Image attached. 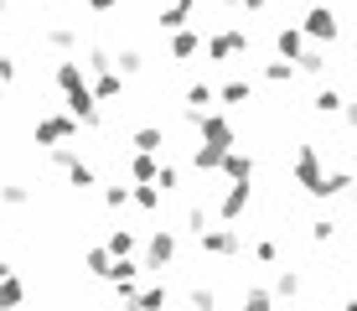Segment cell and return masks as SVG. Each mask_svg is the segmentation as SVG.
I'll list each match as a JSON object with an SVG mask.
<instances>
[{"label": "cell", "instance_id": "6da1fadb", "mask_svg": "<svg viewBox=\"0 0 357 311\" xmlns=\"http://www.w3.org/2000/svg\"><path fill=\"white\" fill-rule=\"evenodd\" d=\"M78 135V120L73 115H42L36 120V145H68Z\"/></svg>", "mask_w": 357, "mask_h": 311}, {"label": "cell", "instance_id": "7a4b0ae2", "mask_svg": "<svg viewBox=\"0 0 357 311\" xmlns=\"http://www.w3.org/2000/svg\"><path fill=\"white\" fill-rule=\"evenodd\" d=\"M295 182L305 187V192H321V182H326V171H321V156H316V145H301L295 151Z\"/></svg>", "mask_w": 357, "mask_h": 311}, {"label": "cell", "instance_id": "3957f363", "mask_svg": "<svg viewBox=\"0 0 357 311\" xmlns=\"http://www.w3.org/2000/svg\"><path fill=\"white\" fill-rule=\"evenodd\" d=\"M207 57H213V62H228L233 52H243V47H249V31H243V27H228V31H213V36H207Z\"/></svg>", "mask_w": 357, "mask_h": 311}, {"label": "cell", "instance_id": "277c9868", "mask_svg": "<svg viewBox=\"0 0 357 311\" xmlns=\"http://www.w3.org/2000/svg\"><path fill=\"white\" fill-rule=\"evenodd\" d=\"M305 36H311V42H337V10H331V6H316L311 10V16H305V27H301Z\"/></svg>", "mask_w": 357, "mask_h": 311}, {"label": "cell", "instance_id": "5b68a950", "mask_svg": "<svg viewBox=\"0 0 357 311\" xmlns=\"http://www.w3.org/2000/svg\"><path fill=\"white\" fill-rule=\"evenodd\" d=\"M202 239V249L207 254H218V259H233V254H243V239L233 229H207V233H197Z\"/></svg>", "mask_w": 357, "mask_h": 311}, {"label": "cell", "instance_id": "8992f818", "mask_svg": "<svg viewBox=\"0 0 357 311\" xmlns=\"http://www.w3.org/2000/svg\"><path fill=\"white\" fill-rule=\"evenodd\" d=\"M171 254H176V233L155 229V233H151V244H145V270H166V265H171Z\"/></svg>", "mask_w": 357, "mask_h": 311}, {"label": "cell", "instance_id": "52a82bcc", "mask_svg": "<svg viewBox=\"0 0 357 311\" xmlns=\"http://www.w3.org/2000/svg\"><path fill=\"white\" fill-rule=\"evenodd\" d=\"M202 145H218V151H233V124L223 120V115H202Z\"/></svg>", "mask_w": 357, "mask_h": 311}, {"label": "cell", "instance_id": "ba28073f", "mask_svg": "<svg viewBox=\"0 0 357 311\" xmlns=\"http://www.w3.org/2000/svg\"><path fill=\"white\" fill-rule=\"evenodd\" d=\"M243 208H249V182H233V187H228V197L218 203V218L233 223V218H243Z\"/></svg>", "mask_w": 357, "mask_h": 311}, {"label": "cell", "instance_id": "9c48e42d", "mask_svg": "<svg viewBox=\"0 0 357 311\" xmlns=\"http://www.w3.org/2000/svg\"><path fill=\"white\" fill-rule=\"evenodd\" d=\"M130 145H135L140 156H155V151L166 145V130H161V124H140V130L130 135Z\"/></svg>", "mask_w": 357, "mask_h": 311}, {"label": "cell", "instance_id": "30bf717a", "mask_svg": "<svg viewBox=\"0 0 357 311\" xmlns=\"http://www.w3.org/2000/svg\"><path fill=\"white\" fill-rule=\"evenodd\" d=\"M52 78H57V89H63L68 99L89 89V83H83V62H57V73H52Z\"/></svg>", "mask_w": 357, "mask_h": 311}, {"label": "cell", "instance_id": "8fae6325", "mask_svg": "<svg viewBox=\"0 0 357 311\" xmlns=\"http://www.w3.org/2000/svg\"><path fill=\"white\" fill-rule=\"evenodd\" d=\"M119 94H125V73H119V68L93 73V99H119Z\"/></svg>", "mask_w": 357, "mask_h": 311}, {"label": "cell", "instance_id": "7c38bea8", "mask_svg": "<svg viewBox=\"0 0 357 311\" xmlns=\"http://www.w3.org/2000/svg\"><path fill=\"white\" fill-rule=\"evenodd\" d=\"M275 47H280V57H285V62H301V57H305V31L285 27V31L275 36Z\"/></svg>", "mask_w": 357, "mask_h": 311}, {"label": "cell", "instance_id": "4fadbf2b", "mask_svg": "<svg viewBox=\"0 0 357 311\" xmlns=\"http://www.w3.org/2000/svg\"><path fill=\"white\" fill-rule=\"evenodd\" d=\"M197 52H202V36H197V31H171V57H176V62H187Z\"/></svg>", "mask_w": 357, "mask_h": 311}, {"label": "cell", "instance_id": "5bb4252c", "mask_svg": "<svg viewBox=\"0 0 357 311\" xmlns=\"http://www.w3.org/2000/svg\"><path fill=\"white\" fill-rule=\"evenodd\" d=\"M223 171H228V182H254V156H243V151H228Z\"/></svg>", "mask_w": 357, "mask_h": 311}, {"label": "cell", "instance_id": "9a60e30c", "mask_svg": "<svg viewBox=\"0 0 357 311\" xmlns=\"http://www.w3.org/2000/svg\"><path fill=\"white\" fill-rule=\"evenodd\" d=\"M223 161H228V151H218V145H197V151H192L197 171H223Z\"/></svg>", "mask_w": 357, "mask_h": 311}, {"label": "cell", "instance_id": "2e32d148", "mask_svg": "<svg viewBox=\"0 0 357 311\" xmlns=\"http://www.w3.org/2000/svg\"><path fill=\"white\" fill-rule=\"evenodd\" d=\"M130 203H135V208H145V213H155V208H161V187H155V182L130 187Z\"/></svg>", "mask_w": 357, "mask_h": 311}, {"label": "cell", "instance_id": "e0dca14e", "mask_svg": "<svg viewBox=\"0 0 357 311\" xmlns=\"http://www.w3.org/2000/svg\"><path fill=\"white\" fill-rule=\"evenodd\" d=\"M125 311H166V285H151V291H140Z\"/></svg>", "mask_w": 357, "mask_h": 311}, {"label": "cell", "instance_id": "ac0fdd59", "mask_svg": "<svg viewBox=\"0 0 357 311\" xmlns=\"http://www.w3.org/2000/svg\"><path fill=\"white\" fill-rule=\"evenodd\" d=\"M21 301H26V285H21L16 275H10V280H0V311H16Z\"/></svg>", "mask_w": 357, "mask_h": 311}, {"label": "cell", "instance_id": "d6986e66", "mask_svg": "<svg viewBox=\"0 0 357 311\" xmlns=\"http://www.w3.org/2000/svg\"><path fill=\"white\" fill-rule=\"evenodd\" d=\"M213 99H218V89H213V83H192V89H187V109L207 115V104H213Z\"/></svg>", "mask_w": 357, "mask_h": 311}, {"label": "cell", "instance_id": "ffe728a7", "mask_svg": "<svg viewBox=\"0 0 357 311\" xmlns=\"http://www.w3.org/2000/svg\"><path fill=\"white\" fill-rule=\"evenodd\" d=\"M104 249H109L114 259H130V254H135V233H130V229H114V233H109V244H104Z\"/></svg>", "mask_w": 357, "mask_h": 311}, {"label": "cell", "instance_id": "44dd1931", "mask_svg": "<svg viewBox=\"0 0 357 311\" xmlns=\"http://www.w3.org/2000/svg\"><path fill=\"white\" fill-rule=\"evenodd\" d=\"M0 203H6V208H26V203H31V187L6 182V187H0Z\"/></svg>", "mask_w": 357, "mask_h": 311}, {"label": "cell", "instance_id": "7402d4cb", "mask_svg": "<svg viewBox=\"0 0 357 311\" xmlns=\"http://www.w3.org/2000/svg\"><path fill=\"white\" fill-rule=\"evenodd\" d=\"M83 265H89L93 275L109 280V270H114V254H109V249H89V254H83Z\"/></svg>", "mask_w": 357, "mask_h": 311}, {"label": "cell", "instance_id": "603a6c76", "mask_svg": "<svg viewBox=\"0 0 357 311\" xmlns=\"http://www.w3.org/2000/svg\"><path fill=\"white\" fill-rule=\"evenodd\" d=\"M342 109H347V99H342L337 89H321V94H316V115H342Z\"/></svg>", "mask_w": 357, "mask_h": 311}, {"label": "cell", "instance_id": "cb8c5ba5", "mask_svg": "<svg viewBox=\"0 0 357 311\" xmlns=\"http://www.w3.org/2000/svg\"><path fill=\"white\" fill-rule=\"evenodd\" d=\"M155 171H161V166H155V156H140V151H135V161H130V177H135V182H155Z\"/></svg>", "mask_w": 357, "mask_h": 311}, {"label": "cell", "instance_id": "d4e9b609", "mask_svg": "<svg viewBox=\"0 0 357 311\" xmlns=\"http://www.w3.org/2000/svg\"><path fill=\"white\" fill-rule=\"evenodd\" d=\"M98 182V171L89 166V161H73V166H68V187H93Z\"/></svg>", "mask_w": 357, "mask_h": 311}, {"label": "cell", "instance_id": "484cf974", "mask_svg": "<svg viewBox=\"0 0 357 311\" xmlns=\"http://www.w3.org/2000/svg\"><path fill=\"white\" fill-rule=\"evenodd\" d=\"M347 187H357L347 171H326V182H321V192H316V197H337V192H347Z\"/></svg>", "mask_w": 357, "mask_h": 311}, {"label": "cell", "instance_id": "4316f807", "mask_svg": "<svg viewBox=\"0 0 357 311\" xmlns=\"http://www.w3.org/2000/svg\"><path fill=\"white\" fill-rule=\"evenodd\" d=\"M155 21H161V31H187V10H181V6H166Z\"/></svg>", "mask_w": 357, "mask_h": 311}, {"label": "cell", "instance_id": "83f0119b", "mask_svg": "<svg viewBox=\"0 0 357 311\" xmlns=\"http://www.w3.org/2000/svg\"><path fill=\"white\" fill-rule=\"evenodd\" d=\"M218 99H223V104H243V99H249V78H233V83H223V89H218Z\"/></svg>", "mask_w": 357, "mask_h": 311}, {"label": "cell", "instance_id": "f1b7e54d", "mask_svg": "<svg viewBox=\"0 0 357 311\" xmlns=\"http://www.w3.org/2000/svg\"><path fill=\"white\" fill-rule=\"evenodd\" d=\"M114 68H119V73L130 78V73H140L145 62H140V52H135V47H119V52H114Z\"/></svg>", "mask_w": 357, "mask_h": 311}, {"label": "cell", "instance_id": "f546056e", "mask_svg": "<svg viewBox=\"0 0 357 311\" xmlns=\"http://www.w3.org/2000/svg\"><path fill=\"white\" fill-rule=\"evenodd\" d=\"M47 42H52L57 52H68V47L78 42V31H73V27H47Z\"/></svg>", "mask_w": 357, "mask_h": 311}, {"label": "cell", "instance_id": "4dcf8cb0", "mask_svg": "<svg viewBox=\"0 0 357 311\" xmlns=\"http://www.w3.org/2000/svg\"><path fill=\"white\" fill-rule=\"evenodd\" d=\"M187 301H192V311H213V306H218V296L207 291V285H192V291H187Z\"/></svg>", "mask_w": 357, "mask_h": 311}, {"label": "cell", "instance_id": "1f68e13d", "mask_svg": "<svg viewBox=\"0 0 357 311\" xmlns=\"http://www.w3.org/2000/svg\"><path fill=\"white\" fill-rule=\"evenodd\" d=\"M275 296H301V275H295V270H280L275 275Z\"/></svg>", "mask_w": 357, "mask_h": 311}, {"label": "cell", "instance_id": "d6a6232c", "mask_svg": "<svg viewBox=\"0 0 357 311\" xmlns=\"http://www.w3.org/2000/svg\"><path fill=\"white\" fill-rule=\"evenodd\" d=\"M264 78H269V83H290V78H295V62H285V57H280V62H269V68H264Z\"/></svg>", "mask_w": 357, "mask_h": 311}, {"label": "cell", "instance_id": "836d02e7", "mask_svg": "<svg viewBox=\"0 0 357 311\" xmlns=\"http://www.w3.org/2000/svg\"><path fill=\"white\" fill-rule=\"evenodd\" d=\"M243 311H275V296L269 291H249L243 296Z\"/></svg>", "mask_w": 357, "mask_h": 311}, {"label": "cell", "instance_id": "e575fe53", "mask_svg": "<svg viewBox=\"0 0 357 311\" xmlns=\"http://www.w3.org/2000/svg\"><path fill=\"white\" fill-rule=\"evenodd\" d=\"M73 161H83L78 151H73V145H52V166H63V171H68Z\"/></svg>", "mask_w": 357, "mask_h": 311}, {"label": "cell", "instance_id": "d590c367", "mask_svg": "<svg viewBox=\"0 0 357 311\" xmlns=\"http://www.w3.org/2000/svg\"><path fill=\"white\" fill-rule=\"evenodd\" d=\"M187 229L192 233H207V208H197V203L187 208Z\"/></svg>", "mask_w": 357, "mask_h": 311}, {"label": "cell", "instance_id": "8d00e7d4", "mask_svg": "<svg viewBox=\"0 0 357 311\" xmlns=\"http://www.w3.org/2000/svg\"><path fill=\"white\" fill-rule=\"evenodd\" d=\"M176 182H181V171H176V166H161V171H155V187H161V192H171Z\"/></svg>", "mask_w": 357, "mask_h": 311}, {"label": "cell", "instance_id": "74e56055", "mask_svg": "<svg viewBox=\"0 0 357 311\" xmlns=\"http://www.w3.org/2000/svg\"><path fill=\"white\" fill-rule=\"evenodd\" d=\"M331 233H337V229H331V218H316V223H311V239H316V244H331Z\"/></svg>", "mask_w": 357, "mask_h": 311}, {"label": "cell", "instance_id": "f35d334b", "mask_svg": "<svg viewBox=\"0 0 357 311\" xmlns=\"http://www.w3.org/2000/svg\"><path fill=\"white\" fill-rule=\"evenodd\" d=\"M104 203H109V208H125V203H130V187H109Z\"/></svg>", "mask_w": 357, "mask_h": 311}, {"label": "cell", "instance_id": "ab89813d", "mask_svg": "<svg viewBox=\"0 0 357 311\" xmlns=\"http://www.w3.org/2000/svg\"><path fill=\"white\" fill-rule=\"evenodd\" d=\"M301 68H305V73H326V57H321V52H305Z\"/></svg>", "mask_w": 357, "mask_h": 311}, {"label": "cell", "instance_id": "60d3db41", "mask_svg": "<svg viewBox=\"0 0 357 311\" xmlns=\"http://www.w3.org/2000/svg\"><path fill=\"white\" fill-rule=\"evenodd\" d=\"M254 259H264V265H275V244H269V239H259V244H254Z\"/></svg>", "mask_w": 357, "mask_h": 311}, {"label": "cell", "instance_id": "b9f144b4", "mask_svg": "<svg viewBox=\"0 0 357 311\" xmlns=\"http://www.w3.org/2000/svg\"><path fill=\"white\" fill-rule=\"evenodd\" d=\"M0 83H16V57H0Z\"/></svg>", "mask_w": 357, "mask_h": 311}, {"label": "cell", "instance_id": "7bdbcfd3", "mask_svg": "<svg viewBox=\"0 0 357 311\" xmlns=\"http://www.w3.org/2000/svg\"><path fill=\"white\" fill-rule=\"evenodd\" d=\"M89 10H98V16H104V10H114V0H89Z\"/></svg>", "mask_w": 357, "mask_h": 311}, {"label": "cell", "instance_id": "ee69618b", "mask_svg": "<svg viewBox=\"0 0 357 311\" xmlns=\"http://www.w3.org/2000/svg\"><path fill=\"white\" fill-rule=\"evenodd\" d=\"M342 115H347V124H352V130H357V104H347V109H342Z\"/></svg>", "mask_w": 357, "mask_h": 311}, {"label": "cell", "instance_id": "f6af8a7d", "mask_svg": "<svg viewBox=\"0 0 357 311\" xmlns=\"http://www.w3.org/2000/svg\"><path fill=\"white\" fill-rule=\"evenodd\" d=\"M176 6H181V10H192V6H197V0H176Z\"/></svg>", "mask_w": 357, "mask_h": 311}, {"label": "cell", "instance_id": "bcb514c9", "mask_svg": "<svg viewBox=\"0 0 357 311\" xmlns=\"http://www.w3.org/2000/svg\"><path fill=\"white\" fill-rule=\"evenodd\" d=\"M342 311H357V301H347V306H342Z\"/></svg>", "mask_w": 357, "mask_h": 311}, {"label": "cell", "instance_id": "7dc6e473", "mask_svg": "<svg viewBox=\"0 0 357 311\" xmlns=\"http://www.w3.org/2000/svg\"><path fill=\"white\" fill-rule=\"evenodd\" d=\"M0 10H6V0H0Z\"/></svg>", "mask_w": 357, "mask_h": 311}, {"label": "cell", "instance_id": "c3c4849f", "mask_svg": "<svg viewBox=\"0 0 357 311\" xmlns=\"http://www.w3.org/2000/svg\"><path fill=\"white\" fill-rule=\"evenodd\" d=\"M352 166H357V156H352Z\"/></svg>", "mask_w": 357, "mask_h": 311}, {"label": "cell", "instance_id": "681fc988", "mask_svg": "<svg viewBox=\"0 0 357 311\" xmlns=\"http://www.w3.org/2000/svg\"><path fill=\"white\" fill-rule=\"evenodd\" d=\"M83 311H93V306H83Z\"/></svg>", "mask_w": 357, "mask_h": 311}, {"label": "cell", "instance_id": "f907efd6", "mask_svg": "<svg viewBox=\"0 0 357 311\" xmlns=\"http://www.w3.org/2000/svg\"><path fill=\"white\" fill-rule=\"evenodd\" d=\"M352 197H357V187H352Z\"/></svg>", "mask_w": 357, "mask_h": 311}]
</instances>
